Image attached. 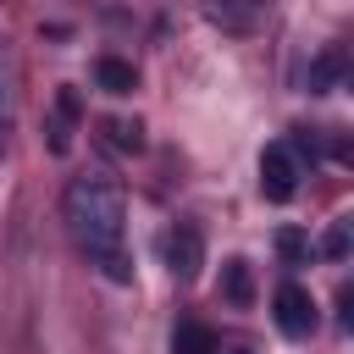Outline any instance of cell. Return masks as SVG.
<instances>
[{"label":"cell","instance_id":"6da1fadb","mask_svg":"<svg viewBox=\"0 0 354 354\" xmlns=\"http://www.w3.org/2000/svg\"><path fill=\"white\" fill-rule=\"evenodd\" d=\"M61 216H66V232L77 238V249L105 266V277L127 282V254H122V238H127V194L111 171L88 166L66 183L61 194Z\"/></svg>","mask_w":354,"mask_h":354},{"label":"cell","instance_id":"7a4b0ae2","mask_svg":"<svg viewBox=\"0 0 354 354\" xmlns=\"http://www.w3.org/2000/svg\"><path fill=\"white\" fill-rule=\"evenodd\" d=\"M299 177H304V160L288 149V144H266L260 149V194L271 205H288L299 194Z\"/></svg>","mask_w":354,"mask_h":354},{"label":"cell","instance_id":"3957f363","mask_svg":"<svg viewBox=\"0 0 354 354\" xmlns=\"http://www.w3.org/2000/svg\"><path fill=\"white\" fill-rule=\"evenodd\" d=\"M271 315H277V332L282 337H310L315 332V299H310V288H299V282H282L277 288V299H271Z\"/></svg>","mask_w":354,"mask_h":354},{"label":"cell","instance_id":"277c9868","mask_svg":"<svg viewBox=\"0 0 354 354\" xmlns=\"http://www.w3.org/2000/svg\"><path fill=\"white\" fill-rule=\"evenodd\" d=\"M166 266H171L177 282H194L199 277V266H205V232L194 221H177L166 232Z\"/></svg>","mask_w":354,"mask_h":354},{"label":"cell","instance_id":"5b68a950","mask_svg":"<svg viewBox=\"0 0 354 354\" xmlns=\"http://www.w3.org/2000/svg\"><path fill=\"white\" fill-rule=\"evenodd\" d=\"M343 72H348V55H343V44H326L310 66H304V88L310 94H332L337 83H343Z\"/></svg>","mask_w":354,"mask_h":354},{"label":"cell","instance_id":"8992f818","mask_svg":"<svg viewBox=\"0 0 354 354\" xmlns=\"http://www.w3.org/2000/svg\"><path fill=\"white\" fill-rule=\"evenodd\" d=\"M77 116H83V111H77V88H61V94H55V105H50V122H44V127H50V149H55V155H66V149H72V127H77Z\"/></svg>","mask_w":354,"mask_h":354},{"label":"cell","instance_id":"52a82bcc","mask_svg":"<svg viewBox=\"0 0 354 354\" xmlns=\"http://www.w3.org/2000/svg\"><path fill=\"white\" fill-rule=\"evenodd\" d=\"M205 11H210V22H221L227 33H249V28L260 22L266 0H205Z\"/></svg>","mask_w":354,"mask_h":354},{"label":"cell","instance_id":"ba28073f","mask_svg":"<svg viewBox=\"0 0 354 354\" xmlns=\"http://www.w3.org/2000/svg\"><path fill=\"white\" fill-rule=\"evenodd\" d=\"M171 354H221V337L205 321H177L171 332Z\"/></svg>","mask_w":354,"mask_h":354},{"label":"cell","instance_id":"9c48e42d","mask_svg":"<svg viewBox=\"0 0 354 354\" xmlns=\"http://www.w3.org/2000/svg\"><path fill=\"white\" fill-rule=\"evenodd\" d=\"M94 83H100L105 94H133L138 72H133V61H122V55H100V61H94Z\"/></svg>","mask_w":354,"mask_h":354},{"label":"cell","instance_id":"30bf717a","mask_svg":"<svg viewBox=\"0 0 354 354\" xmlns=\"http://www.w3.org/2000/svg\"><path fill=\"white\" fill-rule=\"evenodd\" d=\"M11 100H17V55L0 39V155H6V122H11Z\"/></svg>","mask_w":354,"mask_h":354},{"label":"cell","instance_id":"8fae6325","mask_svg":"<svg viewBox=\"0 0 354 354\" xmlns=\"http://www.w3.org/2000/svg\"><path fill=\"white\" fill-rule=\"evenodd\" d=\"M221 293H227V304H238V310L254 304V282H249V266H243V260H227V266H221Z\"/></svg>","mask_w":354,"mask_h":354},{"label":"cell","instance_id":"7c38bea8","mask_svg":"<svg viewBox=\"0 0 354 354\" xmlns=\"http://www.w3.org/2000/svg\"><path fill=\"white\" fill-rule=\"evenodd\" d=\"M100 127H105V144H111V149H122V155H138V149H144V127H138V122L111 116V122H100Z\"/></svg>","mask_w":354,"mask_h":354},{"label":"cell","instance_id":"4fadbf2b","mask_svg":"<svg viewBox=\"0 0 354 354\" xmlns=\"http://www.w3.org/2000/svg\"><path fill=\"white\" fill-rule=\"evenodd\" d=\"M277 254H282L288 266H304V260H310V238H304L299 227H282V232H277Z\"/></svg>","mask_w":354,"mask_h":354},{"label":"cell","instance_id":"5bb4252c","mask_svg":"<svg viewBox=\"0 0 354 354\" xmlns=\"http://www.w3.org/2000/svg\"><path fill=\"white\" fill-rule=\"evenodd\" d=\"M321 254H326V260H348V216L332 221V232L321 238Z\"/></svg>","mask_w":354,"mask_h":354}]
</instances>
